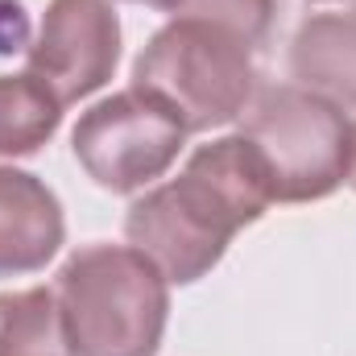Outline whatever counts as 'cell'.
<instances>
[{
  "label": "cell",
  "instance_id": "obj_1",
  "mask_svg": "<svg viewBox=\"0 0 356 356\" xmlns=\"http://www.w3.org/2000/svg\"><path fill=\"white\" fill-rule=\"evenodd\" d=\"M269 203L273 195L253 145L232 133L199 145L178 178L133 199L124 236L166 282L191 286L228 253L241 228L266 216Z\"/></svg>",
  "mask_w": 356,
  "mask_h": 356
},
{
  "label": "cell",
  "instance_id": "obj_2",
  "mask_svg": "<svg viewBox=\"0 0 356 356\" xmlns=\"http://www.w3.org/2000/svg\"><path fill=\"white\" fill-rule=\"evenodd\" d=\"M75 356H154L170 315V282L133 245H88L54 286Z\"/></svg>",
  "mask_w": 356,
  "mask_h": 356
},
{
  "label": "cell",
  "instance_id": "obj_3",
  "mask_svg": "<svg viewBox=\"0 0 356 356\" xmlns=\"http://www.w3.org/2000/svg\"><path fill=\"white\" fill-rule=\"evenodd\" d=\"M133 88L162 99L186 133L232 124L257 95L253 46L203 21H170L137 54Z\"/></svg>",
  "mask_w": 356,
  "mask_h": 356
},
{
  "label": "cell",
  "instance_id": "obj_4",
  "mask_svg": "<svg viewBox=\"0 0 356 356\" xmlns=\"http://www.w3.org/2000/svg\"><path fill=\"white\" fill-rule=\"evenodd\" d=\"M241 137L266 170L273 203L327 199L353 166V120L298 83H273L245 108Z\"/></svg>",
  "mask_w": 356,
  "mask_h": 356
},
{
  "label": "cell",
  "instance_id": "obj_5",
  "mask_svg": "<svg viewBox=\"0 0 356 356\" xmlns=\"http://www.w3.org/2000/svg\"><path fill=\"white\" fill-rule=\"evenodd\" d=\"M186 129L149 91L129 88L88 108L71 133V149L95 186L133 195L166 175L182 154Z\"/></svg>",
  "mask_w": 356,
  "mask_h": 356
},
{
  "label": "cell",
  "instance_id": "obj_6",
  "mask_svg": "<svg viewBox=\"0 0 356 356\" xmlns=\"http://www.w3.org/2000/svg\"><path fill=\"white\" fill-rule=\"evenodd\" d=\"M29 75L58 95V104H75L99 91L120 58V21L108 0H50L38 38L25 50Z\"/></svg>",
  "mask_w": 356,
  "mask_h": 356
},
{
  "label": "cell",
  "instance_id": "obj_7",
  "mask_svg": "<svg viewBox=\"0 0 356 356\" xmlns=\"http://www.w3.org/2000/svg\"><path fill=\"white\" fill-rule=\"evenodd\" d=\"M67 224L42 178L0 166V277L33 273L63 249Z\"/></svg>",
  "mask_w": 356,
  "mask_h": 356
},
{
  "label": "cell",
  "instance_id": "obj_8",
  "mask_svg": "<svg viewBox=\"0 0 356 356\" xmlns=\"http://www.w3.org/2000/svg\"><path fill=\"white\" fill-rule=\"evenodd\" d=\"M294 83L336 108H356V13H315L290 42Z\"/></svg>",
  "mask_w": 356,
  "mask_h": 356
},
{
  "label": "cell",
  "instance_id": "obj_9",
  "mask_svg": "<svg viewBox=\"0 0 356 356\" xmlns=\"http://www.w3.org/2000/svg\"><path fill=\"white\" fill-rule=\"evenodd\" d=\"M63 120L58 95L25 75H0V158L38 154Z\"/></svg>",
  "mask_w": 356,
  "mask_h": 356
},
{
  "label": "cell",
  "instance_id": "obj_10",
  "mask_svg": "<svg viewBox=\"0 0 356 356\" xmlns=\"http://www.w3.org/2000/svg\"><path fill=\"white\" fill-rule=\"evenodd\" d=\"M0 356H75L54 290L0 294Z\"/></svg>",
  "mask_w": 356,
  "mask_h": 356
},
{
  "label": "cell",
  "instance_id": "obj_11",
  "mask_svg": "<svg viewBox=\"0 0 356 356\" xmlns=\"http://www.w3.org/2000/svg\"><path fill=\"white\" fill-rule=\"evenodd\" d=\"M158 8L170 13L175 21H203L236 33L249 46H261L273 29L277 0H162Z\"/></svg>",
  "mask_w": 356,
  "mask_h": 356
},
{
  "label": "cell",
  "instance_id": "obj_12",
  "mask_svg": "<svg viewBox=\"0 0 356 356\" xmlns=\"http://www.w3.org/2000/svg\"><path fill=\"white\" fill-rule=\"evenodd\" d=\"M29 50V17L17 0H0V54Z\"/></svg>",
  "mask_w": 356,
  "mask_h": 356
},
{
  "label": "cell",
  "instance_id": "obj_13",
  "mask_svg": "<svg viewBox=\"0 0 356 356\" xmlns=\"http://www.w3.org/2000/svg\"><path fill=\"white\" fill-rule=\"evenodd\" d=\"M348 182H353V191H356V120H353V166H348Z\"/></svg>",
  "mask_w": 356,
  "mask_h": 356
},
{
  "label": "cell",
  "instance_id": "obj_14",
  "mask_svg": "<svg viewBox=\"0 0 356 356\" xmlns=\"http://www.w3.org/2000/svg\"><path fill=\"white\" fill-rule=\"evenodd\" d=\"M129 4H154V8H158V4H162V0H129Z\"/></svg>",
  "mask_w": 356,
  "mask_h": 356
},
{
  "label": "cell",
  "instance_id": "obj_15",
  "mask_svg": "<svg viewBox=\"0 0 356 356\" xmlns=\"http://www.w3.org/2000/svg\"><path fill=\"white\" fill-rule=\"evenodd\" d=\"M340 4H356V0H340Z\"/></svg>",
  "mask_w": 356,
  "mask_h": 356
}]
</instances>
